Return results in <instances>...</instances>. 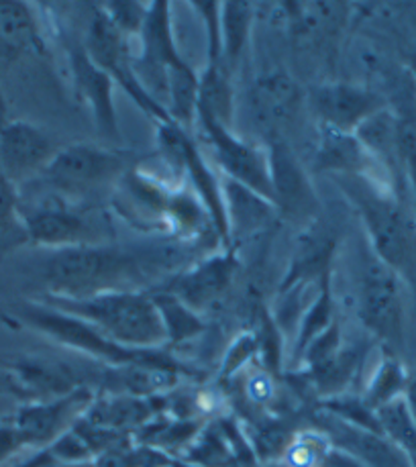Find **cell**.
<instances>
[{"label":"cell","mask_w":416,"mask_h":467,"mask_svg":"<svg viewBox=\"0 0 416 467\" xmlns=\"http://www.w3.org/2000/svg\"><path fill=\"white\" fill-rule=\"evenodd\" d=\"M133 166L131 151L76 141L59 147L49 166L29 186L62 196L69 202L97 206L100 198L115 194L120 180Z\"/></svg>","instance_id":"4"},{"label":"cell","mask_w":416,"mask_h":467,"mask_svg":"<svg viewBox=\"0 0 416 467\" xmlns=\"http://www.w3.org/2000/svg\"><path fill=\"white\" fill-rule=\"evenodd\" d=\"M270 151V166H272V184H274V201L277 211L294 209L298 211L300 206L308 204L310 186L308 178L302 171L300 163L288 151V145L282 140H274L267 143Z\"/></svg>","instance_id":"22"},{"label":"cell","mask_w":416,"mask_h":467,"mask_svg":"<svg viewBox=\"0 0 416 467\" xmlns=\"http://www.w3.org/2000/svg\"><path fill=\"white\" fill-rule=\"evenodd\" d=\"M190 8L201 16L206 33L208 62H223L221 57V3H192Z\"/></svg>","instance_id":"30"},{"label":"cell","mask_w":416,"mask_h":467,"mask_svg":"<svg viewBox=\"0 0 416 467\" xmlns=\"http://www.w3.org/2000/svg\"><path fill=\"white\" fill-rule=\"evenodd\" d=\"M57 150L59 145L41 125L11 117L0 120V168L19 190L43 174Z\"/></svg>","instance_id":"12"},{"label":"cell","mask_w":416,"mask_h":467,"mask_svg":"<svg viewBox=\"0 0 416 467\" xmlns=\"http://www.w3.org/2000/svg\"><path fill=\"white\" fill-rule=\"evenodd\" d=\"M308 105L315 112L318 127L355 135L366 120L388 109L390 102L369 86L355 82H325L310 90Z\"/></svg>","instance_id":"11"},{"label":"cell","mask_w":416,"mask_h":467,"mask_svg":"<svg viewBox=\"0 0 416 467\" xmlns=\"http://www.w3.org/2000/svg\"><path fill=\"white\" fill-rule=\"evenodd\" d=\"M404 402L409 406V410L416 422V376H411L409 379V386H406V392H404Z\"/></svg>","instance_id":"33"},{"label":"cell","mask_w":416,"mask_h":467,"mask_svg":"<svg viewBox=\"0 0 416 467\" xmlns=\"http://www.w3.org/2000/svg\"><path fill=\"white\" fill-rule=\"evenodd\" d=\"M339 252V235L333 224L327 221H308L300 231L277 294L310 288L312 284L323 282L328 274H333V264Z\"/></svg>","instance_id":"14"},{"label":"cell","mask_w":416,"mask_h":467,"mask_svg":"<svg viewBox=\"0 0 416 467\" xmlns=\"http://www.w3.org/2000/svg\"><path fill=\"white\" fill-rule=\"evenodd\" d=\"M223 192H224V209H227V224L231 235V249L235 245V239L255 237L259 231L267 229L280 213L277 206L264 198L262 194L254 192L235 182L223 178Z\"/></svg>","instance_id":"19"},{"label":"cell","mask_w":416,"mask_h":467,"mask_svg":"<svg viewBox=\"0 0 416 467\" xmlns=\"http://www.w3.org/2000/svg\"><path fill=\"white\" fill-rule=\"evenodd\" d=\"M64 49L76 97L90 110L94 125L99 127V131L104 137H119V117L115 99H112L115 82L92 62L90 56L86 54L82 41L68 39L64 43Z\"/></svg>","instance_id":"15"},{"label":"cell","mask_w":416,"mask_h":467,"mask_svg":"<svg viewBox=\"0 0 416 467\" xmlns=\"http://www.w3.org/2000/svg\"><path fill=\"white\" fill-rule=\"evenodd\" d=\"M320 140L317 147V168L328 176L345 174H371L378 163L369 158L368 151L355 135H345L318 127Z\"/></svg>","instance_id":"20"},{"label":"cell","mask_w":416,"mask_h":467,"mask_svg":"<svg viewBox=\"0 0 416 467\" xmlns=\"http://www.w3.org/2000/svg\"><path fill=\"white\" fill-rule=\"evenodd\" d=\"M82 46L86 54L107 74L115 86L129 94L135 105L150 117L155 125L173 123L158 100H155L137 74V54L133 51V39L125 37L107 16L99 5L90 6L88 25H86Z\"/></svg>","instance_id":"7"},{"label":"cell","mask_w":416,"mask_h":467,"mask_svg":"<svg viewBox=\"0 0 416 467\" xmlns=\"http://www.w3.org/2000/svg\"><path fill=\"white\" fill-rule=\"evenodd\" d=\"M51 306L74 315L123 348L155 351L166 348V328L151 292L125 290L97 294L80 300L43 298Z\"/></svg>","instance_id":"5"},{"label":"cell","mask_w":416,"mask_h":467,"mask_svg":"<svg viewBox=\"0 0 416 467\" xmlns=\"http://www.w3.org/2000/svg\"><path fill=\"white\" fill-rule=\"evenodd\" d=\"M0 394H13V384H11V378L5 371V368L0 366ZM15 396V394H13Z\"/></svg>","instance_id":"34"},{"label":"cell","mask_w":416,"mask_h":467,"mask_svg":"<svg viewBox=\"0 0 416 467\" xmlns=\"http://www.w3.org/2000/svg\"><path fill=\"white\" fill-rule=\"evenodd\" d=\"M23 449H27L23 443V439L16 429L13 427L11 420L0 422V465H6V462L21 453Z\"/></svg>","instance_id":"32"},{"label":"cell","mask_w":416,"mask_h":467,"mask_svg":"<svg viewBox=\"0 0 416 467\" xmlns=\"http://www.w3.org/2000/svg\"><path fill=\"white\" fill-rule=\"evenodd\" d=\"M358 317L384 349L394 353L404 341L402 278L369 252L363 255L358 280Z\"/></svg>","instance_id":"8"},{"label":"cell","mask_w":416,"mask_h":467,"mask_svg":"<svg viewBox=\"0 0 416 467\" xmlns=\"http://www.w3.org/2000/svg\"><path fill=\"white\" fill-rule=\"evenodd\" d=\"M318 425L333 447L349 453L363 467H411L406 455L381 432L347 425L327 412L320 414Z\"/></svg>","instance_id":"17"},{"label":"cell","mask_w":416,"mask_h":467,"mask_svg":"<svg viewBox=\"0 0 416 467\" xmlns=\"http://www.w3.org/2000/svg\"><path fill=\"white\" fill-rule=\"evenodd\" d=\"M241 262L235 249H221L168 278L161 290L178 296L198 315L216 305L235 282Z\"/></svg>","instance_id":"13"},{"label":"cell","mask_w":416,"mask_h":467,"mask_svg":"<svg viewBox=\"0 0 416 467\" xmlns=\"http://www.w3.org/2000/svg\"><path fill=\"white\" fill-rule=\"evenodd\" d=\"M409 371L396 358V353L384 349V356L376 363L374 369L369 371V378L363 392L359 394L369 409L380 410L381 406L396 402L404 398L406 386H409Z\"/></svg>","instance_id":"25"},{"label":"cell","mask_w":416,"mask_h":467,"mask_svg":"<svg viewBox=\"0 0 416 467\" xmlns=\"http://www.w3.org/2000/svg\"><path fill=\"white\" fill-rule=\"evenodd\" d=\"M0 54L8 59L47 56V31L39 6L0 0Z\"/></svg>","instance_id":"18"},{"label":"cell","mask_w":416,"mask_h":467,"mask_svg":"<svg viewBox=\"0 0 416 467\" xmlns=\"http://www.w3.org/2000/svg\"><path fill=\"white\" fill-rule=\"evenodd\" d=\"M150 5L151 3L143 5L131 3V0H117V3L99 5V8L125 37L137 39L147 21V15H150Z\"/></svg>","instance_id":"28"},{"label":"cell","mask_w":416,"mask_h":467,"mask_svg":"<svg viewBox=\"0 0 416 467\" xmlns=\"http://www.w3.org/2000/svg\"><path fill=\"white\" fill-rule=\"evenodd\" d=\"M92 388L84 386L66 396L49 398V400L23 402L8 419L19 432L27 449L43 451L54 441L76 427L94 402Z\"/></svg>","instance_id":"10"},{"label":"cell","mask_w":416,"mask_h":467,"mask_svg":"<svg viewBox=\"0 0 416 467\" xmlns=\"http://www.w3.org/2000/svg\"><path fill=\"white\" fill-rule=\"evenodd\" d=\"M368 233L371 254L392 267L400 278L416 267V223L394 192L378 176H333Z\"/></svg>","instance_id":"3"},{"label":"cell","mask_w":416,"mask_h":467,"mask_svg":"<svg viewBox=\"0 0 416 467\" xmlns=\"http://www.w3.org/2000/svg\"><path fill=\"white\" fill-rule=\"evenodd\" d=\"M168 467H201V465H194V463H190V462H170Z\"/></svg>","instance_id":"36"},{"label":"cell","mask_w":416,"mask_h":467,"mask_svg":"<svg viewBox=\"0 0 416 467\" xmlns=\"http://www.w3.org/2000/svg\"><path fill=\"white\" fill-rule=\"evenodd\" d=\"M0 467H8V465H0Z\"/></svg>","instance_id":"37"},{"label":"cell","mask_w":416,"mask_h":467,"mask_svg":"<svg viewBox=\"0 0 416 467\" xmlns=\"http://www.w3.org/2000/svg\"><path fill=\"white\" fill-rule=\"evenodd\" d=\"M0 241L25 244L21 224V190L0 168Z\"/></svg>","instance_id":"27"},{"label":"cell","mask_w":416,"mask_h":467,"mask_svg":"<svg viewBox=\"0 0 416 467\" xmlns=\"http://www.w3.org/2000/svg\"><path fill=\"white\" fill-rule=\"evenodd\" d=\"M0 323L27 328L46 339L82 356L107 363L109 368L153 366L184 371L180 363L163 349L137 351L104 337L97 327L74 315L51 306L46 300H16L0 306Z\"/></svg>","instance_id":"2"},{"label":"cell","mask_w":416,"mask_h":467,"mask_svg":"<svg viewBox=\"0 0 416 467\" xmlns=\"http://www.w3.org/2000/svg\"><path fill=\"white\" fill-rule=\"evenodd\" d=\"M337 321L335 313V296H333V274L318 284L315 296L310 298L300 315V321L296 325V337H294V349L292 358L298 361L308 345L323 335L328 327Z\"/></svg>","instance_id":"24"},{"label":"cell","mask_w":416,"mask_h":467,"mask_svg":"<svg viewBox=\"0 0 416 467\" xmlns=\"http://www.w3.org/2000/svg\"><path fill=\"white\" fill-rule=\"evenodd\" d=\"M245 394L254 404H267L270 400H274L276 386L270 371L259 369L257 374L249 376L245 379Z\"/></svg>","instance_id":"31"},{"label":"cell","mask_w":416,"mask_h":467,"mask_svg":"<svg viewBox=\"0 0 416 467\" xmlns=\"http://www.w3.org/2000/svg\"><path fill=\"white\" fill-rule=\"evenodd\" d=\"M5 119H8V107H6L5 94H3V90H0V120H5Z\"/></svg>","instance_id":"35"},{"label":"cell","mask_w":416,"mask_h":467,"mask_svg":"<svg viewBox=\"0 0 416 467\" xmlns=\"http://www.w3.org/2000/svg\"><path fill=\"white\" fill-rule=\"evenodd\" d=\"M198 120H211L224 127L235 123V92H233L231 70L223 62H206L204 70L198 74L196 123Z\"/></svg>","instance_id":"21"},{"label":"cell","mask_w":416,"mask_h":467,"mask_svg":"<svg viewBox=\"0 0 416 467\" xmlns=\"http://www.w3.org/2000/svg\"><path fill=\"white\" fill-rule=\"evenodd\" d=\"M151 298L160 310L163 328H166V345H182L204 333L206 325L203 317L178 296L166 290H155L151 292Z\"/></svg>","instance_id":"26"},{"label":"cell","mask_w":416,"mask_h":467,"mask_svg":"<svg viewBox=\"0 0 416 467\" xmlns=\"http://www.w3.org/2000/svg\"><path fill=\"white\" fill-rule=\"evenodd\" d=\"M259 348H257V335L254 333H241L235 341L229 345L227 353L223 358V368L221 376L223 378H233L237 376L241 369L247 368V363L257 358Z\"/></svg>","instance_id":"29"},{"label":"cell","mask_w":416,"mask_h":467,"mask_svg":"<svg viewBox=\"0 0 416 467\" xmlns=\"http://www.w3.org/2000/svg\"><path fill=\"white\" fill-rule=\"evenodd\" d=\"M257 11L259 8L254 3L245 0L221 3V57L231 72L251 39Z\"/></svg>","instance_id":"23"},{"label":"cell","mask_w":416,"mask_h":467,"mask_svg":"<svg viewBox=\"0 0 416 467\" xmlns=\"http://www.w3.org/2000/svg\"><path fill=\"white\" fill-rule=\"evenodd\" d=\"M196 127L203 133L208 150L213 151V158L221 168L224 180L254 190L276 204L267 145L247 141L245 137L235 133V127H224L211 123V120H198Z\"/></svg>","instance_id":"9"},{"label":"cell","mask_w":416,"mask_h":467,"mask_svg":"<svg viewBox=\"0 0 416 467\" xmlns=\"http://www.w3.org/2000/svg\"><path fill=\"white\" fill-rule=\"evenodd\" d=\"M251 112L270 141L282 140V129L290 123L300 107V86L286 72H267L251 88Z\"/></svg>","instance_id":"16"},{"label":"cell","mask_w":416,"mask_h":467,"mask_svg":"<svg viewBox=\"0 0 416 467\" xmlns=\"http://www.w3.org/2000/svg\"><path fill=\"white\" fill-rule=\"evenodd\" d=\"M168 265L163 254H143L117 244H92L49 252L41 270L46 298L80 300L97 294L143 290Z\"/></svg>","instance_id":"1"},{"label":"cell","mask_w":416,"mask_h":467,"mask_svg":"<svg viewBox=\"0 0 416 467\" xmlns=\"http://www.w3.org/2000/svg\"><path fill=\"white\" fill-rule=\"evenodd\" d=\"M21 224L25 244L47 252L110 241L109 224L94 206L69 202L46 190L31 201L21 198Z\"/></svg>","instance_id":"6"}]
</instances>
